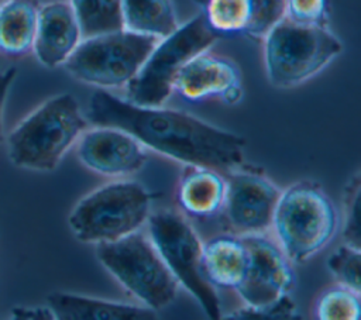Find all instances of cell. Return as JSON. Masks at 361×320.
Returning a JSON list of instances; mask_svg holds the SVG:
<instances>
[{
	"instance_id": "1",
	"label": "cell",
	"mask_w": 361,
	"mask_h": 320,
	"mask_svg": "<svg viewBox=\"0 0 361 320\" xmlns=\"http://www.w3.org/2000/svg\"><path fill=\"white\" fill-rule=\"evenodd\" d=\"M86 118L131 134L144 148L186 165L228 173L244 162L245 138L209 124L189 113L164 106H140L107 89L89 97Z\"/></svg>"
},
{
	"instance_id": "2",
	"label": "cell",
	"mask_w": 361,
	"mask_h": 320,
	"mask_svg": "<svg viewBox=\"0 0 361 320\" xmlns=\"http://www.w3.org/2000/svg\"><path fill=\"white\" fill-rule=\"evenodd\" d=\"M89 124L75 96L69 93L52 96L7 134L4 138L7 155L18 168L51 172Z\"/></svg>"
},
{
	"instance_id": "3",
	"label": "cell",
	"mask_w": 361,
	"mask_h": 320,
	"mask_svg": "<svg viewBox=\"0 0 361 320\" xmlns=\"http://www.w3.org/2000/svg\"><path fill=\"white\" fill-rule=\"evenodd\" d=\"M271 228L290 262H305L336 235L338 214L323 189L302 180L281 190Z\"/></svg>"
},
{
	"instance_id": "4",
	"label": "cell",
	"mask_w": 361,
	"mask_h": 320,
	"mask_svg": "<svg viewBox=\"0 0 361 320\" xmlns=\"http://www.w3.org/2000/svg\"><path fill=\"white\" fill-rule=\"evenodd\" d=\"M152 206V195L135 180L103 185L72 209L68 224L73 235L86 244L116 241L141 230Z\"/></svg>"
},
{
	"instance_id": "5",
	"label": "cell",
	"mask_w": 361,
	"mask_h": 320,
	"mask_svg": "<svg viewBox=\"0 0 361 320\" xmlns=\"http://www.w3.org/2000/svg\"><path fill=\"white\" fill-rule=\"evenodd\" d=\"M262 39L267 76L276 87L306 82L343 51V42L327 27L299 25L285 17Z\"/></svg>"
},
{
	"instance_id": "6",
	"label": "cell",
	"mask_w": 361,
	"mask_h": 320,
	"mask_svg": "<svg viewBox=\"0 0 361 320\" xmlns=\"http://www.w3.org/2000/svg\"><path fill=\"white\" fill-rule=\"evenodd\" d=\"M96 257L140 304L157 312L173 302L179 285L144 231L96 244Z\"/></svg>"
},
{
	"instance_id": "7",
	"label": "cell",
	"mask_w": 361,
	"mask_h": 320,
	"mask_svg": "<svg viewBox=\"0 0 361 320\" xmlns=\"http://www.w3.org/2000/svg\"><path fill=\"white\" fill-rule=\"evenodd\" d=\"M202 14L158 39L137 75L124 86L126 99L140 106H164L173 93L179 70L219 39Z\"/></svg>"
},
{
	"instance_id": "8",
	"label": "cell",
	"mask_w": 361,
	"mask_h": 320,
	"mask_svg": "<svg viewBox=\"0 0 361 320\" xmlns=\"http://www.w3.org/2000/svg\"><path fill=\"white\" fill-rule=\"evenodd\" d=\"M158 38L121 28L82 38L63 63L79 82L99 89L124 87L140 70Z\"/></svg>"
},
{
	"instance_id": "9",
	"label": "cell",
	"mask_w": 361,
	"mask_h": 320,
	"mask_svg": "<svg viewBox=\"0 0 361 320\" xmlns=\"http://www.w3.org/2000/svg\"><path fill=\"white\" fill-rule=\"evenodd\" d=\"M147 235L161 255L166 268L210 319L221 317V304L216 288L202 271V247L193 227L176 211H151L147 220Z\"/></svg>"
},
{
	"instance_id": "10",
	"label": "cell",
	"mask_w": 361,
	"mask_h": 320,
	"mask_svg": "<svg viewBox=\"0 0 361 320\" xmlns=\"http://www.w3.org/2000/svg\"><path fill=\"white\" fill-rule=\"evenodd\" d=\"M248 251V264L235 292L248 307L271 306L289 296L295 273L290 259L279 244L262 234L241 235Z\"/></svg>"
},
{
	"instance_id": "11",
	"label": "cell",
	"mask_w": 361,
	"mask_h": 320,
	"mask_svg": "<svg viewBox=\"0 0 361 320\" xmlns=\"http://www.w3.org/2000/svg\"><path fill=\"white\" fill-rule=\"evenodd\" d=\"M279 195L281 189L259 173L240 169L228 172L221 207L228 227L238 235L267 233Z\"/></svg>"
},
{
	"instance_id": "12",
	"label": "cell",
	"mask_w": 361,
	"mask_h": 320,
	"mask_svg": "<svg viewBox=\"0 0 361 320\" xmlns=\"http://www.w3.org/2000/svg\"><path fill=\"white\" fill-rule=\"evenodd\" d=\"M75 145L87 169L111 178L137 173L148 159L145 148L131 134L109 125H93Z\"/></svg>"
},
{
	"instance_id": "13",
	"label": "cell",
	"mask_w": 361,
	"mask_h": 320,
	"mask_svg": "<svg viewBox=\"0 0 361 320\" xmlns=\"http://www.w3.org/2000/svg\"><path fill=\"white\" fill-rule=\"evenodd\" d=\"M173 93L190 101L217 97L227 104H235L243 97L240 69L231 59L203 51L179 70Z\"/></svg>"
},
{
	"instance_id": "14",
	"label": "cell",
	"mask_w": 361,
	"mask_h": 320,
	"mask_svg": "<svg viewBox=\"0 0 361 320\" xmlns=\"http://www.w3.org/2000/svg\"><path fill=\"white\" fill-rule=\"evenodd\" d=\"M207 25L219 35L264 38L283 17L285 0H195Z\"/></svg>"
},
{
	"instance_id": "15",
	"label": "cell",
	"mask_w": 361,
	"mask_h": 320,
	"mask_svg": "<svg viewBox=\"0 0 361 320\" xmlns=\"http://www.w3.org/2000/svg\"><path fill=\"white\" fill-rule=\"evenodd\" d=\"M82 31L69 1L41 4L31 52L45 68L63 66L82 41Z\"/></svg>"
},
{
	"instance_id": "16",
	"label": "cell",
	"mask_w": 361,
	"mask_h": 320,
	"mask_svg": "<svg viewBox=\"0 0 361 320\" xmlns=\"http://www.w3.org/2000/svg\"><path fill=\"white\" fill-rule=\"evenodd\" d=\"M47 306L58 320H152L155 310L142 304H128L69 292H54Z\"/></svg>"
},
{
	"instance_id": "17",
	"label": "cell",
	"mask_w": 361,
	"mask_h": 320,
	"mask_svg": "<svg viewBox=\"0 0 361 320\" xmlns=\"http://www.w3.org/2000/svg\"><path fill=\"white\" fill-rule=\"evenodd\" d=\"M248 264L247 245L241 235H217L202 247V271L214 288L237 289Z\"/></svg>"
},
{
	"instance_id": "18",
	"label": "cell",
	"mask_w": 361,
	"mask_h": 320,
	"mask_svg": "<svg viewBox=\"0 0 361 320\" xmlns=\"http://www.w3.org/2000/svg\"><path fill=\"white\" fill-rule=\"evenodd\" d=\"M224 193L226 179L219 171L186 165L178 187V203L190 216L210 217L221 210Z\"/></svg>"
},
{
	"instance_id": "19",
	"label": "cell",
	"mask_w": 361,
	"mask_h": 320,
	"mask_svg": "<svg viewBox=\"0 0 361 320\" xmlns=\"http://www.w3.org/2000/svg\"><path fill=\"white\" fill-rule=\"evenodd\" d=\"M38 0H1L0 3V52L20 56L31 52L37 18Z\"/></svg>"
},
{
	"instance_id": "20",
	"label": "cell",
	"mask_w": 361,
	"mask_h": 320,
	"mask_svg": "<svg viewBox=\"0 0 361 320\" xmlns=\"http://www.w3.org/2000/svg\"><path fill=\"white\" fill-rule=\"evenodd\" d=\"M121 7L123 25L133 32L161 39L179 27L172 0H123Z\"/></svg>"
},
{
	"instance_id": "21",
	"label": "cell",
	"mask_w": 361,
	"mask_h": 320,
	"mask_svg": "<svg viewBox=\"0 0 361 320\" xmlns=\"http://www.w3.org/2000/svg\"><path fill=\"white\" fill-rule=\"evenodd\" d=\"M80 25L82 37L124 28L123 0H68Z\"/></svg>"
},
{
	"instance_id": "22",
	"label": "cell",
	"mask_w": 361,
	"mask_h": 320,
	"mask_svg": "<svg viewBox=\"0 0 361 320\" xmlns=\"http://www.w3.org/2000/svg\"><path fill=\"white\" fill-rule=\"evenodd\" d=\"M360 312V292L343 285L326 290L316 306V316L322 320H358Z\"/></svg>"
},
{
	"instance_id": "23",
	"label": "cell",
	"mask_w": 361,
	"mask_h": 320,
	"mask_svg": "<svg viewBox=\"0 0 361 320\" xmlns=\"http://www.w3.org/2000/svg\"><path fill=\"white\" fill-rule=\"evenodd\" d=\"M327 268L337 279L338 285L355 292L361 290V250L343 244L327 258Z\"/></svg>"
},
{
	"instance_id": "24",
	"label": "cell",
	"mask_w": 361,
	"mask_h": 320,
	"mask_svg": "<svg viewBox=\"0 0 361 320\" xmlns=\"http://www.w3.org/2000/svg\"><path fill=\"white\" fill-rule=\"evenodd\" d=\"M361 176L355 173L347 182L343 197V240L344 244L361 250V226H360V200H361Z\"/></svg>"
},
{
	"instance_id": "25",
	"label": "cell",
	"mask_w": 361,
	"mask_h": 320,
	"mask_svg": "<svg viewBox=\"0 0 361 320\" xmlns=\"http://www.w3.org/2000/svg\"><path fill=\"white\" fill-rule=\"evenodd\" d=\"M283 17L295 24L307 27H327V0H285Z\"/></svg>"
},
{
	"instance_id": "26",
	"label": "cell",
	"mask_w": 361,
	"mask_h": 320,
	"mask_svg": "<svg viewBox=\"0 0 361 320\" xmlns=\"http://www.w3.org/2000/svg\"><path fill=\"white\" fill-rule=\"evenodd\" d=\"M226 319H238V320H292V319H300L295 302L285 296L279 302L265 306V307H248L244 306L230 314L226 316Z\"/></svg>"
},
{
	"instance_id": "27",
	"label": "cell",
	"mask_w": 361,
	"mask_h": 320,
	"mask_svg": "<svg viewBox=\"0 0 361 320\" xmlns=\"http://www.w3.org/2000/svg\"><path fill=\"white\" fill-rule=\"evenodd\" d=\"M17 76L16 68H7L4 70H0V145L4 142V131H3V109L6 104V99L8 94V90Z\"/></svg>"
},
{
	"instance_id": "28",
	"label": "cell",
	"mask_w": 361,
	"mask_h": 320,
	"mask_svg": "<svg viewBox=\"0 0 361 320\" xmlns=\"http://www.w3.org/2000/svg\"><path fill=\"white\" fill-rule=\"evenodd\" d=\"M11 317L18 320H54L55 316L52 310L47 307H14L11 310Z\"/></svg>"
},
{
	"instance_id": "29",
	"label": "cell",
	"mask_w": 361,
	"mask_h": 320,
	"mask_svg": "<svg viewBox=\"0 0 361 320\" xmlns=\"http://www.w3.org/2000/svg\"><path fill=\"white\" fill-rule=\"evenodd\" d=\"M0 3H1V0H0Z\"/></svg>"
}]
</instances>
